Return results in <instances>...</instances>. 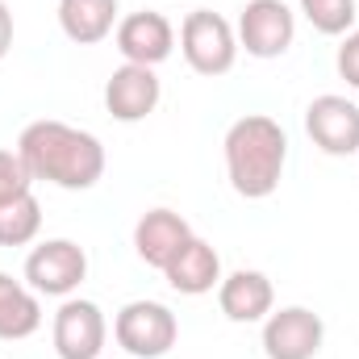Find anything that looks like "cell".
I'll return each instance as SVG.
<instances>
[{
  "label": "cell",
  "instance_id": "16",
  "mask_svg": "<svg viewBox=\"0 0 359 359\" xmlns=\"http://www.w3.org/2000/svg\"><path fill=\"white\" fill-rule=\"evenodd\" d=\"M42 326V301L29 284L13 280L8 271H0V339L4 343H21L29 334H38Z\"/></svg>",
  "mask_w": 359,
  "mask_h": 359
},
{
  "label": "cell",
  "instance_id": "6",
  "mask_svg": "<svg viewBox=\"0 0 359 359\" xmlns=\"http://www.w3.org/2000/svg\"><path fill=\"white\" fill-rule=\"evenodd\" d=\"M238 50L251 59H280L297 38V17L284 0H247L238 13Z\"/></svg>",
  "mask_w": 359,
  "mask_h": 359
},
{
  "label": "cell",
  "instance_id": "21",
  "mask_svg": "<svg viewBox=\"0 0 359 359\" xmlns=\"http://www.w3.org/2000/svg\"><path fill=\"white\" fill-rule=\"evenodd\" d=\"M13 50V8L0 0V59Z\"/></svg>",
  "mask_w": 359,
  "mask_h": 359
},
{
  "label": "cell",
  "instance_id": "4",
  "mask_svg": "<svg viewBox=\"0 0 359 359\" xmlns=\"http://www.w3.org/2000/svg\"><path fill=\"white\" fill-rule=\"evenodd\" d=\"M113 339L130 359H163L176 347L180 322L163 301H130L113 318Z\"/></svg>",
  "mask_w": 359,
  "mask_h": 359
},
{
  "label": "cell",
  "instance_id": "14",
  "mask_svg": "<svg viewBox=\"0 0 359 359\" xmlns=\"http://www.w3.org/2000/svg\"><path fill=\"white\" fill-rule=\"evenodd\" d=\"M163 276L184 297H205V292H213L222 284V255L213 251V243H205V238L192 234L176 251V259L163 268Z\"/></svg>",
  "mask_w": 359,
  "mask_h": 359
},
{
  "label": "cell",
  "instance_id": "12",
  "mask_svg": "<svg viewBox=\"0 0 359 359\" xmlns=\"http://www.w3.org/2000/svg\"><path fill=\"white\" fill-rule=\"evenodd\" d=\"M217 305L230 322L238 326H251V322H264L271 309H276V288L264 271L255 268H238L230 276H222L217 284Z\"/></svg>",
  "mask_w": 359,
  "mask_h": 359
},
{
  "label": "cell",
  "instance_id": "13",
  "mask_svg": "<svg viewBox=\"0 0 359 359\" xmlns=\"http://www.w3.org/2000/svg\"><path fill=\"white\" fill-rule=\"evenodd\" d=\"M192 238V226L180 217L176 209H151L138 217L134 226V251L147 268H168L176 259V251Z\"/></svg>",
  "mask_w": 359,
  "mask_h": 359
},
{
  "label": "cell",
  "instance_id": "19",
  "mask_svg": "<svg viewBox=\"0 0 359 359\" xmlns=\"http://www.w3.org/2000/svg\"><path fill=\"white\" fill-rule=\"evenodd\" d=\"M25 192H34V176H29L25 159L17 155V147L0 151V205H8V201H17Z\"/></svg>",
  "mask_w": 359,
  "mask_h": 359
},
{
  "label": "cell",
  "instance_id": "20",
  "mask_svg": "<svg viewBox=\"0 0 359 359\" xmlns=\"http://www.w3.org/2000/svg\"><path fill=\"white\" fill-rule=\"evenodd\" d=\"M334 67H339V76L359 92V29L351 34H343V42H339V55H334Z\"/></svg>",
  "mask_w": 359,
  "mask_h": 359
},
{
  "label": "cell",
  "instance_id": "2",
  "mask_svg": "<svg viewBox=\"0 0 359 359\" xmlns=\"http://www.w3.org/2000/svg\"><path fill=\"white\" fill-rule=\"evenodd\" d=\"M226 176L230 188L247 201H268L284 180L288 163V134L268 113H247L226 130Z\"/></svg>",
  "mask_w": 359,
  "mask_h": 359
},
{
  "label": "cell",
  "instance_id": "5",
  "mask_svg": "<svg viewBox=\"0 0 359 359\" xmlns=\"http://www.w3.org/2000/svg\"><path fill=\"white\" fill-rule=\"evenodd\" d=\"M88 276V255L72 238H46L29 251L25 259V284L38 297H72Z\"/></svg>",
  "mask_w": 359,
  "mask_h": 359
},
{
  "label": "cell",
  "instance_id": "10",
  "mask_svg": "<svg viewBox=\"0 0 359 359\" xmlns=\"http://www.w3.org/2000/svg\"><path fill=\"white\" fill-rule=\"evenodd\" d=\"M113 42H117V50H121L126 63L159 67L176 50V25L163 13H155V8H142V13H130V17L117 21Z\"/></svg>",
  "mask_w": 359,
  "mask_h": 359
},
{
  "label": "cell",
  "instance_id": "1",
  "mask_svg": "<svg viewBox=\"0 0 359 359\" xmlns=\"http://www.w3.org/2000/svg\"><path fill=\"white\" fill-rule=\"evenodd\" d=\"M17 155L25 159L34 180H46L55 188H67V192H84L104 176L100 138L80 126L55 121V117L29 121L17 138Z\"/></svg>",
  "mask_w": 359,
  "mask_h": 359
},
{
  "label": "cell",
  "instance_id": "7",
  "mask_svg": "<svg viewBox=\"0 0 359 359\" xmlns=\"http://www.w3.org/2000/svg\"><path fill=\"white\" fill-rule=\"evenodd\" d=\"M104 339H109V322L96 301L67 297L59 305V313L50 322V343H55L59 359H100Z\"/></svg>",
  "mask_w": 359,
  "mask_h": 359
},
{
  "label": "cell",
  "instance_id": "8",
  "mask_svg": "<svg viewBox=\"0 0 359 359\" xmlns=\"http://www.w3.org/2000/svg\"><path fill=\"white\" fill-rule=\"evenodd\" d=\"M305 134L313 138L318 151H326L334 159L359 155V104L339 92L313 96L305 109Z\"/></svg>",
  "mask_w": 359,
  "mask_h": 359
},
{
  "label": "cell",
  "instance_id": "11",
  "mask_svg": "<svg viewBox=\"0 0 359 359\" xmlns=\"http://www.w3.org/2000/svg\"><path fill=\"white\" fill-rule=\"evenodd\" d=\"M159 96H163V84L155 76V67H138V63H121L109 84H104V109L113 121H147L155 109H159Z\"/></svg>",
  "mask_w": 359,
  "mask_h": 359
},
{
  "label": "cell",
  "instance_id": "3",
  "mask_svg": "<svg viewBox=\"0 0 359 359\" xmlns=\"http://www.w3.org/2000/svg\"><path fill=\"white\" fill-rule=\"evenodd\" d=\"M180 55L196 76L217 80L238 63V34L226 17L209 8H192L180 25Z\"/></svg>",
  "mask_w": 359,
  "mask_h": 359
},
{
  "label": "cell",
  "instance_id": "9",
  "mask_svg": "<svg viewBox=\"0 0 359 359\" xmlns=\"http://www.w3.org/2000/svg\"><path fill=\"white\" fill-rule=\"evenodd\" d=\"M322 339H326V326L305 305L271 309L264 318V355L268 359H313L322 351Z\"/></svg>",
  "mask_w": 359,
  "mask_h": 359
},
{
  "label": "cell",
  "instance_id": "17",
  "mask_svg": "<svg viewBox=\"0 0 359 359\" xmlns=\"http://www.w3.org/2000/svg\"><path fill=\"white\" fill-rule=\"evenodd\" d=\"M38 230H42V205L34 192L0 205V247H25L38 238Z\"/></svg>",
  "mask_w": 359,
  "mask_h": 359
},
{
  "label": "cell",
  "instance_id": "15",
  "mask_svg": "<svg viewBox=\"0 0 359 359\" xmlns=\"http://www.w3.org/2000/svg\"><path fill=\"white\" fill-rule=\"evenodd\" d=\"M117 0H59V29L76 46H96L117 29Z\"/></svg>",
  "mask_w": 359,
  "mask_h": 359
},
{
  "label": "cell",
  "instance_id": "18",
  "mask_svg": "<svg viewBox=\"0 0 359 359\" xmlns=\"http://www.w3.org/2000/svg\"><path fill=\"white\" fill-rule=\"evenodd\" d=\"M301 13L326 38H343L355 29V0H301Z\"/></svg>",
  "mask_w": 359,
  "mask_h": 359
}]
</instances>
